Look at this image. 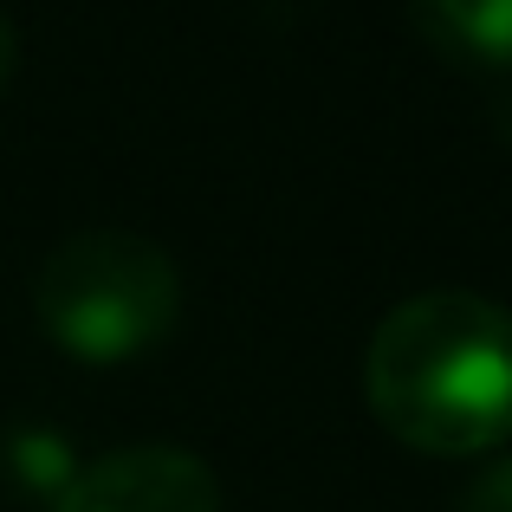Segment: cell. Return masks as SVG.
Instances as JSON below:
<instances>
[{
	"label": "cell",
	"instance_id": "cell-5",
	"mask_svg": "<svg viewBox=\"0 0 512 512\" xmlns=\"http://www.w3.org/2000/svg\"><path fill=\"white\" fill-rule=\"evenodd\" d=\"M0 461H7L13 487L46 493V500H59V493L78 480V467H85L59 435H46V428H13V435L0 441Z\"/></svg>",
	"mask_w": 512,
	"mask_h": 512
},
{
	"label": "cell",
	"instance_id": "cell-1",
	"mask_svg": "<svg viewBox=\"0 0 512 512\" xmlns=\"http://www.w3.org/2000/svg\"><path fill=\"white\" fill-rule=\"evenodd\" d=\"M363 396L389 441L435 461L512 435V312L487 292H415L389 305L363 350Z\"/></svg>",
	"mask_w": 512,
	"mask_h": 512
},
{
	"label": "cell",
	"instance_id": "cell-7",
	"mask_svg": "<svg viewBox=\"0 0 512 512\" xmlns=\"http://www.w3.org/2000/svg\"><path fill=\"white\" fill-rule=\"evenodd\" d=\"M13 65H20V33H13V20H7V13H0V91H7Z\"/></svg>",
	"mask_w": 512,
	"mask_h": 512
},
{
	"label": "cell",
	"instance_id": "cell-2",
	"mask_svg": "<svg viewBox=\"0 0 512 512\" xmlns=\"http://www.w3.org/2000/svg\"><path fill=\"white\" fill-rule=\"evenodd\" d=\"M33 318L52 350L72 363L111 370L137 363L175 331L182 318V273L169 247L130 227H78L39 260L33 273Z\"/></svg>",
	"mask_w": 512,
	"mask_h": 512
},
{
	"label": "cell",
	"instance_id": "cell-3",
	"mask_svg": "<svg viewBox=\"0 0 512 512\" xmlns=\"http://www.w3.org/2000/svg\"><path fill=\"white\" fill-rule=\"evenodd\" d=\"M52 512H221V480L201 454L137 441V448L85 461L78 480L52 500Z\"/></svg>",
	"mask_w": 512,
	"mask_h": 512
},
{
	"label": "cell",
	"instance_id": "cell-6",
	"mask_svg": "<svg viewBox=\"0 0 512 512\" xmlns=\"http://www.w3.org/2000/svg\"><path fill=\"white\" fill-rule=\"evenodd\" d=\"M454 512H512V454L493 467H480L461 493H454Z\"/></svg>",
	"mask_w": 512,
	"mask_h": 512
},
{
	"label": "cell",
	"instance_id": "cell-4",
	"mask_svg": "<svg viewBox=\"0 0 512 512\" xmlns=\"http://www.w3.org/2000/svg\"><path fill=\"white\" fill-rule=\"evenodd\" d=\"M409 26L448 65L512 85V0H409Z\"/></svg>",
	"mask_w": 512,
	"mask_h": 512
}]
</instances>
